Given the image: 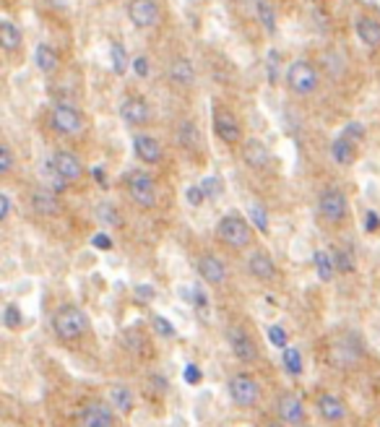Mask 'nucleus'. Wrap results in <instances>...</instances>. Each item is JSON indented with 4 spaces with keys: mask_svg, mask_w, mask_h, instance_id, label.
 Returning <instances> with one entry per match:
<instances>
[{
    "mask_svg": "<svg viewBox=\"0 0 380 427\" xmlns=\"http://www.w3.org/2000/svg\"><path fill=\"white\" fill-rule=\"evenodd\" d=\"M357 37L362 39V45L368 48H380V21H375L372 16H357L355 19Z\"/></svg>",
    "mask_w": 380,
    "mask_h": 427,
    "instance_id": "obj_23",
    "label": "nucleus"
},
{
    "mask_svg": "<svg viewBox=\"0 0 380 427\" xmlns=\"http://www.w3.org/2000/svg\"><path fill=\"white\" fill-rule=\"evenodd\" d=\"M125 188H128V196L136 206H141V209H154L156 206V183L146 169L131 172L125 180Z\"/></svg>",
    "mask_w": 380,
    "mask_h": 427,
    "instance_id": "obj_11",
    "label": "nucleus"
},
{
    "mask_svg": "<svg viewBox=\"0 0 380 427\" xmlns=\"http://www.w3.org/2000/svg\"><path fill=\"white\" fill-rule=\"evenodd\" d=\"M73 427H118V409L105 399H89L73 415Z\"/></svg>",
    "mask_w": 380,
    "mask_h": 427,
    "instance_id": "obj_3",
    "label": "nucleus"
},
{
    "mask_svg": "<svg viewBox=\"0 0 380 427\" xmlns=\"http://www.w3.org/2000/svg\"><path fill=\"white\" fill-rule=\"evenodd\" d=\"M226 396H229L232 406H237V409H255L263 399V388L253 373L235 370L226 378Z\"/></svg>",
    "mask_w": 380,
    "mask_h": 427,
    "instance_id": "obj_2",
    "label": "nucleus"
},
{
    "mask_svg": "<svg viewBox=\"0 0 380 427\" xmlns=\"http://www.w3.org/2000/svg\"><path fill=\"white\" fill-rule=\"evenodd\" d=\"M52 333L63 344H76L89 333V315L78 305L65 302L52 315Z\"/></svg>",
    "mask_w": 380,
    "mask_h": 427,
    "instance_id": "obj_1",
    "label": "nucleus"
},
{
    "mask_svg": "<svg viewBox=\"0 0 380 427\" xmlns=\"http://www.w3.org/2000/svg\"><path fill=\"white\" fill-rule=\"evenodd\" d=\"M201 188H203V193L209 196V198H216L219 193H222V180L216 178V175H211V178H206L201 183Z\"/></svg>",
    "mask_w": 380,
    "mask_h": 427,
    "instance_id": "obj_41",
    "label": "nucleus"
},
{
    "mask_svg": "<svg viewBox=\"0 0 380 427\" xmlns=\"http://www.w3.org/2000/svg\"><path fill=\"white\" fill-rule=\"evenodd\" d=\"M128 16L138 29H154L162 19V11L154 0H131L128 3Z\"/></svg>",
    "mask_w": 380,
    "mask_h": 427,
    "instance_id": "obj_14",
    "label": "nucleus"
},
{
    "mask_svg": "<svg viewBox=\"0 0 380 427\" xmlns=\"http://www.w3.org/2000/svg\"><path fill=\"white\" fill-rule=\"evenodd\" d=\"M365 355V346H362V339L359 333H344L331 349V362L341 365V368H349V365H357L359 357Z\"/></svg>",
    "mask_w": 380,
    "mask_h": 427,
    "instance_id": "obj_13",
    "label": "nucleus"
},
{
    "mask_svg": "<svg viewBox=\"0 0 380 427\" xmlns=\"http://www.w3.org/2000/svg\"><path fill=\"white\" fill-rule=\"evenodd\" d=\"M344 136L346 138H352V141H362V136H365L362 123H349V125L344 128Z\"/></svg>",
    "mask_w": 380,
    "mask_h": 427,
    "instance_id": "obj_46",
    "label": "nucleus"
},
{
    "mask_svg": "<svg viewBox=\"0 0 380 427\" xmlns=\"http://www.w3.org/2000/svg\"><path fill=\"white\" fill-rule=\"evenodd\" d=\"M216 238L222 245L232 250H245L250 248V240H253V229L250 225L237 216V214H226L219 219V225H216Z\"/></svg>",
    "mask_w": 380,
    "mask_h": 427,
    "instance_id": "obj_5",
    "label": "nucleus"
},
{
    "mask_svg": "<svg viewBox=\"0 0 380 427\" xmlns=\"http://www.w3.org/2000/svg\"><path fill=\"white\" fill-rule=\"evenodd\" d=\"M182 378H185V383H190V386H196V383H201V368L198 365H185V370H182Z\"/></svg>",
    "mask_w": 380,
    "mask_h": 427,
    "instance_id": "obj_45",
    "label": "nucleus"
},
{
    "mask_svg": "<svg viewBox=\"0 0 380 427\" xmlns=\"http://www.w3.org/2000/svg\"><path fill=\"white\" fill-rule=\"evenodd\" d=\"M3 326H6L8 331H16V329H21V326H24V313H21L19 305L8 302V305L3 308Z\"/></svg>",
    "mask_w": 380,
    "mask_h": 427,
    "instance_id": "obj_33",
    "label": "nucleus"
},
{
    "mask_svg": "<svg viewBox=\"0 0 380 427\" xmlns=\"http://www.w3.org/2000/svg\"><path fill=\"white\" fill-rule=\"evenodd\" d=\"M151 326H154V331L159 333V336H165V339H175V336H178V329H175L165 315H154V318H151Z\"/></svg>",
    "mask_w": 380,
    "mask_h": 427,
    "instance_id": "obj_39",
    "label": "nucleus"
},
{
    "mask_svg": "<svg viewBox=\"0 0 380 427\" xmlns=\"http://www.w3.org/2000/svg\"><path fill=\"white\" fill-rule=\"evenodd\" d=\"M318 214H321L323 222H328V225H341L346 216H349V201H346V196L336 188L323 190L321 198H318Z\"/></svg>",
    "mask_w": 380,
    "mask_h": 427,
    "instance_id": "obj_12",
    "label": "nucleus"
},
{
    "mask_svg": "<svg viewBox=\"0 0 380 427\" xmlns=\"http://www.w3.org/2000/svg\"><path fill=\"white\" fill-rule=\"evenodd\" d=\"M273 412L279 419H284L289 427H308V406L297 391H279L273 402Z\"/></svg>",
    "mask_w": 380,
    "mask_h": 427,
    "instance_id": "obj_7",
    "label": "nucleus"
},
{
    "mask_svg": "<svg viewBox=\"0 0 380 427\" xmlns=\"http://www.w3.org/2000/svg\"><path fill=\"white\" fill-rule=\"evenodd\" d=\"M21 42H24V37H21V29L13 24V21H0V45H3V50L8 52V55H13L16 50H21Z\"/></svg>",
    "mask_w": 380,
    "mask_h": 427,
    "instance_id": "obj_26",
    "label": "nucleus"
},
{
    "mask_svg": "<svg viewBox=\"0 0 380 427\" xmlns=\"http://www.w3.org/2000/svg\"><path fill=\"white\" fill-rule=\"evenodd\" d=\"M315 415L321 417L326 425L341 427L349 419V404L339 391L333 388H318L315 393Z\"/></svg>",
    "mask_w": 380,
    "mask_h": 427,
    "instance_id": "obj_4",
    "label": "nucleus"
},
{
    "mask_svg": "<svg viewBox=\"0 0 380 427\" xmlns=\"http://www.w3.org/2000/svg\"><path fill=\"white\" fill-rule=\"evenodd\" d=\"M378 229H380V216H378V211H368V214H365V232L375 235Z\"/></svg>",
    "mask_w": 380,
    "mask_h": 427,
    "instance_id": "obj_47",
    "label": "nucleus"
},
{
    "mask_svg": "<svg viewBox=\"0 0 380 427\" xmlns=\"http://www.w3.org/2000/svg\"><path fill=\"white\" fill-rule=\"evenodd\" d=\"M39 178H42V183H45L48 188L55 190V193H63V190L68 188V180L63 178L58 169H55L52 159H48V162H42V165H39Z\"/></svg>",
    "mask_w": 380,
    "mask_h": 427,
    "instance_id": "obj_29",
    "label": "nucleus"
},
{
    "mask_svg": "<svg viewBox=\"0 0 380 427\" xmlns=\"http://www.w3.org/2000/svg\"><path fill=\"white\" fill-rule=\"evenodd\" d=\"M8 214H11V198H8V193H0V222H6Z\"/></svg>",
    "mask_w": 380,
    "mask_h": 427,
    "instance_id": "obj_50",
    "label": "nucleus"
},
{
    "mask_svg": "<svg viewBox=\"0 0 380 427\" xmlns=\"http://www.w3.org/2000/svg\"><path fill=\"white\" fill-rule=\"evenodd\" d=\"M255 11H258V21H261V26L268 32V34H273L276 32V13H273L271 3L268 0H258L255 3Z\"/></svg>",
    "mask_w": 380,
    "mask_h": 427,
    "instance_id": "obj_32",
    "label": "nucleus"
},
{
    "mask_svg": "<svg viewBox=\"0 0 380 427\" xmlns=\"http://www.w3.org/2000/svg\"><path fill=\"white\" fill-rule=\"evenodd\" d=\"M261 427H289L284 422V419H279V417H276V419H268V422H263Z\"/></svg>",
    "mask_w": 380,
    "mask_h": 427,
    "instance_id": "obj_52",
    "label": "nucleus"
},
{
    "mask_svg": "<svg viewBox=\"0 0 380 427\" xmlns=\"http://www.w3.org/2000/svg\"><path fill=\"white\" fill-rule=\"evenodd\" d=\"M242 159H245V165L253 167V169H268L271 165V154H268V149H266V143L258 141V138H248V141L242 143Z\"/></svg>",
    "mask_w": 380,
    "mask_h": 427,
    "instance_id": "obj_20",
    "label": "nucleus"
},
{
    "mask_svg": "<svg viewBox=\"0 0 380 427\" xmlns=\"http://www.w3.org/2000/svg\"><path fill=\"white\" fill-rule=\"evenodd\" d=\"M211 125H214L216 138L222 143H226V146H235V143H240V138H242V125H240L237 115H235L226 105H222V102H216L214 105Z\"/></svg>",
    "mask_w": 380,
    "mask_h": 427,
    "instance_id": "obj_10",
    "label": "nucleus"
},
{
    "mask_svg": "<svg viewBox=\"0 0 380 427\" xmlns=\"http://www.w3.org/2000/svg\"><path fill=\"white\" fill-rule=\"evenodd\" d=\"M331 156H333V162H339V165H352L357 156V143L341 133V136L331 143Z\"/></svg>",
    "mask_w": 380,
    "mask_h": 427,
    "instance_id": "obj_27",
    "label": "nucleus"
},
{
    "mask_svg": "<svg viewBox=\"0 0 380 427\" xmlns=\"http://www.w3.org/2000/svg\"><path fill=\"white\" fill-rule=\"evenodd\" d=\"M133 152H136V156L141 159L143 165H159L162 156H165L162 143L156 141L154 136H149V133H138L133 138Z\"/></svg>",
    "mask_w": 380,
    "mask_h": 427,
    "instance_id": "obj_18",
    "label": "nucleus"
},
{
    "mask_svg": "<svg viewBox=\"0 0 380 427\" xmlns=\"http://www.w3.org/2000/svg\"><path fill=\"white\" fill-rule=\"evenodd\" d=\"M248 211H250V222L255 225V229L266 235V232H268V211L263 209L261 203H253V206H250Z\"/></svg>",
    "mask_w": 380,
    "mask_h": 427,
    "instance_id": "obj_36",
    "label": "nucleus"
},
{
    "mask_svg": "<svg viewBox=\"0 0 380 427\" xmlns=\"http://www.w3.org/2000/svg\"><path fill=\"white\" fill-rule=\"evenodd\" d=\"M198 273H201V279L206 284L211 287H222L226 282V266L222 258H216L211 253H206L198 258Z\"/></svg>",
    "mask_w": 380,
    "mask_h": 427,
    "instance_id": "obj_19",
    "label": "nucleus"
},
{
    "mask_svg": "<svg viewBox=\"0 0 380 427\" xmlns=\"http://www.w3.org/2000/svg\"><path fill=\"white\" fill-rule=\"evenodd\" d=\"M203 198H206V193H203L201 185H190V188L185 190V201H188L190 206H201Z\"/></svg>",
    "mask_w": 380,
    "mask_h": 427,
    "instance_id": "obj_43",
    "label": "nucleus"
},
{
    "mask_svg": "<svg viewBox=\"0 0 380 427\" xmlns=\"http://www.w3.org/2000/svg\"><path fill=\"white\" fill-rule=\"evenodd\" d=\"M109 58H112V71L118 73V76H125V71L133 65L131 60H128V52H125V48L120 42L109 45Z\"/></svg>",
    "mask_w": 380,
    "mask_h": 427,
    "instance_id": "obj_31",
    "label": "nucleus"
},
{
    "mask_svg": "<svg viewBox=\"0 0 380 427\" xmlns=\"http://www.w3.org/2000/svg\"><path fill=\"white\" fill-rule=\"evenodd\" d=\"M52 159V165H55V169H58L63 178L68 180V183H76V180L81 178L83 175V165H81V159L76 154H71V152H55V154L50 156Z\"/></svg>",
    "mask_w": 380,
    "mask_h": 427,
    "instance_id": "obj_21",
    "label": "nucleus"
},
{
    "mask_svg": "<svg viewBox=\"0 0 380 427\" xmlns=\"http://www.w3.org/2000/svg\"><path fill=\"white\" fill-rule=\"evenodd\" d=\"M107 402L118 409V415H131L133 409H136V396H133V391L128 388V386H109L107 391Z\"/></svg>",
    "mask_w": 380,
    "mask_h": 427,
    "instance_id": "obj_24",
    "label": "nucleus"
},
{
    "mask_svg": "<svg viewBox=\"0 0 380 427\" xmlns=\"http://www.w3.org/2000/svg\"><path fill=\"white\" fill-rule=\"evenodd\" d=\"M11 169H13V152H11V146L3 143V146H0V172L8 175Z\"/></svg>",
    "mask_w": 380,
    "mask_h": 427,
    "instance_id": "obj_42",
    "label": "nucleus"
},
{
    "mask_svg": "<svg viewBox=\"0 0 380 427\" xmlns=\"http://www.w3.org/2000/svg\"><path fill=\"white\" fill-rule=\"evenodd\" d=\"M282 357H284V368L289 375H302V355L295 346H286Z\"/></svg>",
    "mask_w": 380,
    "mask_h": 427,
    "instance_id": "obj_35",
    "label": "nucleus"
},
{
    "mask_svg": "<svg viewBox=\"0 0 380 427\" xmlns=\"http://www.w3.org/2000/svg\"><path fill=\"white\" fill-rule=\"evenodd\" d=\"M266 331H268V342H271L273 346H279V349H286V331L282 329V326H268Z\"/></svg>",
    "mask_w": 380,
    "mask_h": 427,
    "instance_id": "obj_40",
    "label": "nucleus"
},
{
    "mask_svg": "<svg viewBox=\"0 0 380 427\" xmlns=\"http://www.w3.org/2000/svg\"><path fill=\"white\" fill-rule=\"evenodd\" d=\"M120 118L128 125H146L151 120V107L143 96H125L120 105Z\"/></svg>",
    "mask_w": 380,
    "mask_h": 427,
    "instance_id": "obj_15",
    "label": "nucleus"
},
{
    "mask_svg": "<svg viewBox=\"0 0 380 427\" xmlns=\"http://www.w3.org/2000/svg\"><path fill=\"white\" fill-rule=\"evenodd\" d=\"M248 271H250V276L258 279V282H273V279L279 276V269H276V263H273V258L266 250H253V253H250Z\"/></svg>",
    "mask_w": 380,
    "mask_h": 427,
    "instance_id": "obj_17",
    "label": "nucleus"
},
{
    "mask_svg": "<svg viewBox=\"0 0 380 427\" xmlns=\"http://www.w3.org/2000/svg\"><path fill=\"white\" fill-rule=\"evenodd\" d=\"M169 81L178 89H190L196 83V68L188 58H175L169 63Z\"/></svg>",
    "mask_w": 380,
    "mask_h": 427,
    "instance_id": "obj_22",
    "label": "nucleus"
},
{
    "mask_svg": "<svg viewBox=\"0 0 380 427\" xmlns=\"http://www.w3.org/2000/svg\"><path fill=\"white\" fill-rule=\"evenodd\" d=\"M92 245L99 250H112V238H109L107 232H96L94 238H92Z\"/></svg>",
    "mask_w": 380,
    "mask_h": 427,
    "instance_id": "obj_48",
    "label": "nucleus"
},
{
    "mask_svg": "<svg viewBox=\"0 0 380 427\" xmlns=\"http://www.w3.org/2000/svg\"><path fill=\"white\" fill-rule=\"evenodd\" d=\"M34 58H36V68L45 73V76H52V73H55V71L60 68L58 50L52 48V45H48V42H42V45L36 48Z\"/></svg>",
    "mask_w": 380,
    "mask_h": 427,
    "instance_id": "obj_25",
    "label": "nucleus"
},
{
    "mask_svg": "<svg viewBox=\"0 0 380 427\" xmlns=\"http://www.w3.org/2000/svg\"><path fill=\"white\" fill-rule=\"evenodd\" d=\"M333 263L339 273H352L355 271V256L346 248H333Z\"/></svg>",
    "mask_w": 380,
    "mask_h": 427,
    "instance_id": "obj_34",
    "label": "nucleus"
},
{
    "mask_svg": "<svg viewBox=\"0 0 380 427\" xmlns=\"http://www.w3.org/2000/svg\"><path fill=\"white\" fill-rule=\"evenodd\" d=\"M123 344L131 349L133 355H146V349H149V344L143 342L141 336H138V331H125V336H123Z\"/></svg>",
    "mask_w": 380,
    "mask_h": 427,
    "instance_id": "obj_37",
    "label": "nucleus"
},
{
    "mask_svg": "<svg viewBox=\"0 0 380 427\" xmlns=\"http://www.w3.org/2000/svg\"><path fill=\"white\" fill-rule=\"evenodd\" d=\"M136 297H138V300H146V302H151V300H154V287H149V284H138L136 287Z\"/></svg>",
    "mask_w": 380,
    "mask_h": 427,
    "instance_id": "obj_49",
    "label": "nucleus"
},
{
    "mask_svg": "<svg viewBox=\"0 0 380 427\" xmlns=\"http://www.w3.org/2000/svg\"><path fill=\"white\" fill-rule=\"evenodd\" d=\"M286 83L289 89L299 96H310L318 83H321V76H318V65L310 63V60H295L289 68H286Z\"/></svg>",
    "mask_w": 380,
    "mask_h": 427,
    "instance_id": "obj_8",
    "label": "nucleus"
},
{
    "mask_svg": "<svg viewBox=\"0 0 380 427\" xmlns=\"http://www.w3.org/2000/svg\"><path fill=\"white\" fill-rule=\"evenodd\" d=\"M96 216H99V222H102L105 227L120 225V214H118V209H115L112 203H102V206L96 209Z\"/></svg>",
    "mask_w": 380,
    "mask_h": 427,
    "instance_id": "obj_38",
    "label": "nucleus"
},
{
    "mask_svg": "<svg viewBox=\"0 0 380 427\" xmlns=\"http://www.w3.org/2000/svg\"><path fill=\"white\" fill-rule=\"evenodd\" d=\"M178 143H180V149H185V152H196V149H198V128H196L193 120H180Z\"/></svg>",
    "mask_w": 380,
    "mask_h": 427,
    "instance_id": "obj_30",
    "label": "nucleus"
},
{
    "mask_svg": "<svg viewBox=\"0 0 380 427\" xmlns=\"http://www.w3.org/2000/svg\"><path fill=\"white\" fill-rule=\"evenodd\" d=\"M50 125L55 128V133L68 136V138H76V136H81V133L86 131V120H83V115L73 105H65V102H60V105L52 107V112H50Z\"/></svg>",
    "mask_w": 380,
    "mask_h": 427,
    "instance_id": "obj_9",
    "label": "nucleus"
},
{
    "mask_svg": "<svg viewBox=\"0 0 380 427\" xmlns=\"http://www.w3.org/2000/svg\"><path fill=\"white\" fill-rule=\"evenodd\" d=\"M224 336H226V344H229V352H232V357L237 362H242V365H255L261 360V346H258V342L253 339V333L248 329L229 326Z\"/></svg>",
    "mask_w": 380,
    "mask_h": 427,
    "instance_id": "obj_6",
    "label": "nucleus"
},
{
    "mask_svg": "<svg viewBox=\"0 0 380 427\" xmlns=\"http://www.w3.org/2000/svg\"><path fill=\"white\" fill-rule=\"evenodd\" d=\"M133 73H136L138 79H146V76L151 73V65H149V58H146V55H138V58L133 60Z\"/></svg>",
    "mask_w": 380,
    "mask_h": 427,
    "instance_id": "obj_44",
    "label": "nucleus"
},
{
    "mask_svg": "<svg viewBox=\"0 0 380 427\" xmlns=\"http://www.w3.org/2000/svg\"><path fill=\"white\" fill-rule=\"evenodd\" d=\"M92 178L96 185H107V169L105 167H92Z\"/></svg>",
    "mask_w": 380,
    "mask_h": 427,
    "instance_id": "obj_51",
    "label": "nucleus"
},
{
    "mask_svg": "<svg viewBox=\"0 0 380 427\" xmlns=\"http://www.w3.org/2000/svg\"><path fill=\"white\" fill-rule=\"evenodd\" d=\"M29 206H32V211L36 216H58L60 214V198L58 193L48 185H42V188L32 190V196H29Z\"/></svg>",
    "mask_w": 380,
    "mask_h": 427,
    "instance_id": "obj_16",
    "label": "nucleus"
},
{
    "mask_svg": "<svg viewBox=\"0 0 380 427\" xmlns=\"http://www.w3.org/2000/svg\"><path fill=\"white\" fill-rule=\"evenodd\" d=\"M313 266H315V273H318V279L321 282H331L333 276H336V263H333V256L328 250H315L313 253Z\"/></svg>",
    "mask_w": 380,
    "mask_h": 427,
    "instance_id": "obj_28",
    "label": "nucleus"
}]
</instances>
